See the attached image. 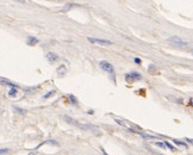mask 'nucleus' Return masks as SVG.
I'll list each match as a JSON object with an SVG mask.
<instances>
[{"instance_id": "1", "label": "nucleus", "mask_w": 193, "mask_h": 155, "mask_svg": "<svg viewBox=\"0 0 193 155\" xmlns=\"http://www.w3.org/2000/svg\"><path fill=\"white\" fill-rule=\"evenodd\" d=\"M141 79H142V76H141L137 72H131V73H128V74L125 75V80H127L128 82H133V81L141 80Z\"/></svg>"}, {"instance_id": "2", "label": "nucleus", "mask_w": 193, "mask_h": 155, "mask_svg": "<svg viewBox=\"0 0 193 155\" xmlns=\"http://www.w3.org/2000/svg\"><path fill=\"white\" fill-rule=\"evenodd\" d=\"M99 66L101 69H104V70H106L109 73H113L114 72V68L113 66L110 63V62H107V61H100Z\"/></svg>"}, {"instance_id": "3", "label": "nucleus", "mask_w": 193, "mask_h": 155, "mask_svg": "<svg viewBox=\"0 0 193 155\" xmlns=\"http://www.w3.org/2000/svg\"><path fill=\"white\" fill-rule=\"evenodd\" d=\"M168 41L172 42V43H174V44H176V46H187V42L182 41L180 37H178V36H173V37L168 38Z\"/></svg>"}, {"instance_id": "4", "label": "nucleus", "mask_w": 193, "mask_h": 155, "mask_svg": "<svg viewBox=\"0 0 193 155\" xmlns=\"http://www.w3.org/2000/svg\"><path fill=\"white\" fill-rule=\"evenodd\" d=\"M87 40L91 43H98V44H105V46L111 44V41L107 40H99V38H92V37H87Z\"/></svg>"}, {"instance_id": "5", "label": "nucleus", "mask_w": 193, "mask_h": 155, "mask_svg": "<svg viewBox=\"0 0 193 155\" xmlns=\"http://www.w3.org/2000/svg\"><path fill=\"white\" fill-rule=\"evenodd\" d=\"M47 60L49 61V62H55V61L59 60V56L55 54V53H48Z\"/></svg>"}, {"instance_id": "6", "label": "nucleus", "mask_w": 193, "mask_h": 155, "mask_svg": "<svg viewBox=\"0 0 193 155\" xmlns=\"http://www.w3.org/2000/svg\"><path fill=\"white\" fill-rule=\"evenodd\" d=\"M27 46H35V44L38 43V40L35 38V37H32V36H29L27 40Z\"/></svg>"}, {"instance_id": "7", "label": "nucleus", "mask_w": 193, "mask_h": 155, "mask_svg": "<svg viewBox=\"0 0 193 155\" xmlns=\"http://www.w3.org/2000/svg\"><path fill=\"white\" fill-rule=\"evenodd\" d=\"M65 121H67L69 124H74V125H78V127H79L78 122L75 121V119H72V118H70V117H68V116H65Z\"/></svg>"}, {"instance_id": "8", "label": "nucleus", "mask_w": 193, "mask_h": 155, "mask_svg": "<svg viewBox=\"0 0 193 155\" xmlns=\"http://www.w3.org/2000/svg\"><path fill=\"white\" fill-rule=\"evenodd\" d=\"M17 87H12L10 91H8V97H16L17 95Z\"/></svg>"}, {"instance_id": "9", "label": "nucleus", "mask_w": 193, "mask_h": 155, "mask_svg": "<svg viewBox=\"0 0 193 155\" xmlns=\"http://www.w3.org/2000/svg\"><path fill=\"white\" fill-rule=\"evenodd\" d=\"M68 99H69V100H70V103H72V104H74V105H76V104H78V100H76V98H75L73 94L68 95Z\"/></svg>"}, {"instance_id": "10", "label": "nucleus", "mask_w": 193, "mask_h": 155, "mask_svg": "<svg viewBox=\"0 0 193 155\" xmlns=\"http://www.w3.org/2000/svg\"><path fill=\"white\" fill-rule=\"evenodd\" d=\"M173 142H174V143H175V144H178V146H180V147H184V148H187V144H186V143H184V142L178 141V140H173Z\"/></svg>"}, {"instance_id": "11", "label": "nucleus", "mask_w": 193, "mask_h": 155, "mask_svg": "<svg viewBox=\"0 0 193 155\" xmlns=\"http://www.w3.org/2000/svg\"><path fill=\"white\" fill-rule=\"evenodd\" d=\"M140 135L142 136V137H144V138H148V140H153V138H156L155 136L148 135V134H142V133H140Z\"/></svg>"}, {"instance_id": "12", "label": "nucleus", "mask_w": 193, "mask_h": 155, "mask_svg": "<svg viewBox=\"0 0 193 155\" xmlns=\"http://www.w3.org/2000/svg\"><path fill=\"white\" fill-rule=\"evenodd\" d=\"M13 109H14V111H17V112H18V114H20V115H24V114L27 112L25 110H23V109H20V108H17V106H14Z\"/></svg>"}, {"instance_id": "13", "label": "nucleus", "mask_w": 193, "mask_h": 155, "mask_svg": "<svg viewBox=\"0 0 193 155\" xmlns=\"http://www.w3.org/2000/svg\"><path fill=\"white\" fill-rule=\"evenodd\" d=\"M114 122H116L117 124H119V125H122V127H124V128L127 127V125H125V123H124V121H122V119H118V118H117V119H114Z\"/></svg>"}, {"instance_id": "14", "label": "nucleus", "mask_w": 193, "mask_h": 155, "mask_svg": "<svg viewBox=\"0 0 193 155\" xmlns=\"http://www.w3.org/2000/svg\"><path fill=\"white\" fill-rule=\"evenodd\" d=\"M165 143H166V147L167 148H169L171 149V150H172V152H175V148H174L173 146H172V144H171V143H168V142H165Z\"/></svg>"}, {"instance_id": "15", "label": "nucleus", "mask_w": 193, "mask_h": 155, "mask_svg": "<svg viewBox=\"0 0 193 155\" xmlns=\"http://www.w3.org/2000/svg\"><path fill=\"white\" fill-rule=\"evenodd\" d=\"M54 93H55V91H50V92H49L48 94H46V95H44L43 98H44V99H48V98H49V97H51V95H53Z\"/></svg>"}, {"instance_id": "16", "label": "nucleus", "mask_w": 193, "mask_h": 155, "mask_svg": "<svg viewBox=\"0 0 193 155\" xmlns=\"http://www.w3.org/2000/svg\"><path fill=\"white\" fill-rule=\"evenodd\" d=\"M156 146L161 147V148H165L166 147V143H162V142H156Z\"/></svg>"}, {"instance_id": "17", "label": "nucleus", "mask_w": 193, "mask_h": 155, "mask_svg": "<svg viewBox=\"0 0 193 155\" xmlns=\"http://www.w3.org/2000/svg\"><path fill=\"white\" fill-rule=\"evenodd\" d=\"M5 153H6V154L8 153V149H5V148H1V149H0V154L2 155V154H5Z\"/></svg>"}, {"instance_id": "18", "label": "nucleus", "mask_w": 193, "mask_h": 155, "mask_svg": "<svg viewBox=\"0 0 193 155\" xmlns=\"http://www.w3.org/2000/svg\"><path fill=\"white\" fill-rule=\"evenodd\" d=\"M135 62H136V63H140V65H141V62H142V61H141V59L136 57V59H135Z\"/></svg>"}, {"instance_id": "19", "label": "nucleus", "mask_w": 193, "mask_h": 155, "mask_svg": "<svg viewBox=\"0 0 193 155\" xmlns=\"http://www.w3.org/2000/svg\"><path fill=\"white\" fill-rule=\"evenodd\" d=\"M87 114H88V115H93L94 112H93V110H88V111H87Z\"/></svg>"}, {"instance_id": "20", "label": "nucleus", "mask_w": 193, "mask_h": 155, "mask_svg": "<svg viewBox=\"0 0 193 155\" xmlns=\"http://www.w3.org/2000/svg\"><path fill=\"white\" fill-rule=\"evenodd\" d=\"M188 104H190L191 106H193V98H191V99H190V103H188Z\"/></svg>"}, {"instance_id": "21", "label": "nucleus", "mask_w": 193, "mask_h": 155, "mask_svg": "<svg viewBox=\"0 0 193 155\" xmlns=\"http://www.w3.org/2000/svg\"><path fill=\"white\" fill-rule=\"evenodd\" d=\"M16 1H18L20 4H24V2H25V0H16Z\"/></svg>"}, {"instance_id": "22", "label": "nucleus", "mask_w": 193, "mask_h": 155, "mask_svg": "<svg viewBox=\"0 0 193 155\" xmlns=\"http://www.w3.org/2000/svg\"><path fill=\"white\" fill-rule=\"evenodd\" d=\"M186 141H188L190 143H193V140H190V138H186Z\"/></svg>"}, {"instance_id": "23", "label": "nucleus", "mask_w": 193, "mask_h": 155, "mask_svg": "<svg viewBox=\"0 0 193 155\" xmlns=\"http://www.w3.org/2000/svg\"><path fill=\"white\" fill-rule=\"evenodd\" d=\"M51 1H61V0H51Z\"/></svg>"}, {"instance_id": "24", "label": "nucleus", "mask_w": 193, "mask_h": 155, "mask_svg": "<svg viewBox=\"0 0 193 155\" xmlns=\"http://www.w3.org/2000/svg\"><path fill=\"white\" fill-rule=\"evenodd\" d=\"M191 53H192V54H193V49H192V50H191Z\"/></svg>"}]
</instances>
